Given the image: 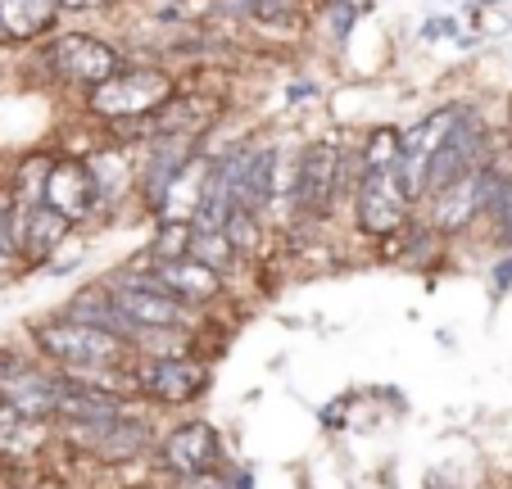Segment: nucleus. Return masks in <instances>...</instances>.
Masks as SVG:
<instances>
[{
	"label": "nucleus",
	"instance_id": "obj_1",
	"mask_svg": "<svg viewBox=\"0 0 512 489\" xmlns=\"http://www.w3.org/2000/svg\"><path fill=\"white\" fill-rule=\"evenodd\" d=\"M358 173V145H345L340 132H327L318 141L300 145L295 159V186H290L286 227H327L336 204L349 200Z\"/></svg>",
	"mask_w": 512,
	"mask_h": 489
},
{
	"label": "nucleus",
	"instance_id": "obj_2",
	"mask_svg": "<svg viewBox=\"0 0 512 489\" xmlns=\"http://www.w3.org/2000/svg\"><path fill=\"white\" fill-rule=\"evenodd\" d=\"M177 91V77L164 64L150 59H123V68L87 91V109L100 118L105 127H114L118 136H136V127L155 114L168 96Z\"/></svg>",
	"mask_w": 512,
	"mask_h": 489
},
{
	"label": "nucleus",
	"instance_id": "obj_3",
	"mask_svg": "<svg viewBox=\"0 0 512 489\" xmlns=\"http://www.w3.org/2000/svg\"><path fill=\"white\" fill-rule=\"evenodd\" d=\"M32 349H37L46 363L64 367V372H127L132 358L141 354V349H132L127 340L109 336V331H96V326H82L64 313L32 326Z\"/></svg>",
	"mask_w": 512,
	"mask_h": 489
},
{
	"label": "nucleus",
	"instance_id": "obj_4",
	"mask_svg": "<svg viewBox=\"0 0 512 489\" xmlns=\"http://www.w3.org/2000/svg\"><path fill=\"white\" fill-rule=\"evenodd\" d=\"M41 68H46L50 82L87 96L114 68H123V50H118L114 41L96 37V32H82V28L50 32V37L41 41Z\"/></svg>",
	"mask_w": 512,
	"mask_h": 489
},
{
	"label": "nucleus",
	"instance_id": "obj_5",
	"mask_svg": "<svg viewBox=\"0 0 512 489\" xmlns=\"http://www.w3.org/2000/svg\"><path fill=\"white\" fill-rule=\"evenodd\" d=\"M118 308L132 317L141 331H186L195 317L191 304L164 290V281L155 272L145 268V263H127V268H114L109 277H100Z\"/></svg>",
	"mask_w": 512,
	"mask_h": 489
},
{
	"label": "nucleus",
	"instance_id": "obj_6",
	"mask_svg": "<svg viewBox=\"0 0 512 489\" xmlns=\"http://www.w3.org/2000/svg\"><path fill=\"white\" fill-rule=\"evenodd\" d=\"M349 209H354L358 236L368 240H390L413 222L417 204L399 182V163L395 168H358L354 191H349Z\"/></svg>",
	"mask_w": 512,
	"mask_h": 489
},
{
	"label": "nucleus",
	"instance_id": "obj_7",
	"mask_svg": "<svg viewBox=\"0 0 512 489\" xmlns=\"http://www.w3.org/2000/svg\"><path fill=\"white\" fill-rule=\"evenodd\" d=\"M490 123H485V114L476 105H458V118L449 123V132L440 136V145L431 150V159H426V173H422V200L435 191H445L449 182H458V177H467L472 168H481L485 154H490Z\"/></svg>",
	"mask_w": 512,
	"mask_h": 489
},
{
	"label": "nucleus",
	"instance_id": "obj_8",
	"mask_svg": "<svg viewBox=\"0 0 512 489\" xmlns=\"http://www.w3.org/2000/svg\"><path fill=\"white\" fill-rule=\"evenodd\" d=\"M64 440L100 462H132L155 449L159 435L150 426V417L114 413V417H100V422H64Z\"/></svg>",
	"mask_w": 512,
	"mask_h": 489
},
{
	"label": "nucleus",
	"instance_id": "obj_9",
	"mask_svg": "<svg viewBox=\"0 0 512 489\" xmlns=\"http://www.w3.org/2000/svg\"><path fill=\"white\" fill-rule=\"evenodd\" d=\"M132 381L141 399H155V403H195L204 390H209V372H204L195 358L186 354H168V349H155V354H136L132 358Z\"/></svg>",
	"mask_w": 512,
	"mask_h": 489
},
{
	"label": "nucleus",
	"instance_id": "obj_10",
	"mask_svg": "<svg viewBox=\"0 0 512 489\" xmlns=\"http://www.w3.org/2000/svg\"><path fill=\"white\" fill-rule=\"evenodd\" d=\"M485 191H490V168H472L467 177H458V182H449L445 191H435V195H426L417 209L426 213V227L435 231L440 240H449V236H467V231L481 222V213H485Z\"/></svg>",
	"mask_w": 512,
	"mask_h": 489
},
{
	"label": "nucleus",
	"instance_id": "obj_11",
	"mask_svg": "<svg viewBox=\"0 0 512 489\" xmlns=\"http://www.w3.org/2000/svg\"><path fill=\"white\" fill-rule=\"evenodd\" d=\"M155 444H159V462H164L173 476H182V480L223 467V435H218V426L200 422V417H195V422L173 426V431L159 435Z\"/></svg>",
	"mask_w": 512,
	"mask_h": 489
},
{
	"label": "nucleus",
	"instance_id": "obj_12",
	"mask_svg": "<svg viewBox=\"0 0 512 489\" xmlns=\"http://www.w3.org/2000/svg\"><path fill=\"white\" fill-rule=\"evenodd\" d=\"M14 231H19V259L23 268H46L55 254L73 240V222L46 200L37 204H14Z\"/></svg>",
	"mask_w": 512,
	"mask_h": 489
},
{
	"label": "nucleus",
	"instance_id": "obj_13",
	"mask_svg": "<svg viewBox=\"0 0 512 489\" xmlns=\"http://www.w3.org/2000/svg\"><path fill=\"white\" fill-rule=\"evenodd\" d=\"M41 200L50 209H59L73 227L78 222H91L100 213V195H96V182H91V168L82 154H55L46 173V195Z\"/></svg>",
	"mask_w": 512,
	"mask_h": 489
},
{
	"label": "nucleus",
	"instance_id": "obj_14",
	"mask_svg": "<svg viewBox=\"0 0 512 489\" xmlns=\"http://www.w3.org/2000/svg\"><path fill=\"white\" fill-rule=\"evenodd\" d=\"M136 263H145V268L155 272L159 281H164V290H173L182 304H191V308H204V304H218L223 299V290H227V277L223 272H213V268H204V263H195V259H136Z\"/></svg>",
	"mask_w": 512,
	"mask_h": 489
},
{
	"label": "nucleus",
	"instance_id": "obj_15",
	"mask_svg": "<svg viewBox=\"0 0 512 489\" xmlns=\"http://www.w3.org/2000/svg\"><path fill=\"white\" fill-rule=\"evenodd\" d=\"M59 0H0V46H37L59 28Z\"/></svg>",
	"mask_w": 512,
	"mask_h": 489
},
{
	"label": "nucleus",
	"instance_id": "obj_16",
	"mask_svg": "<svg viewBox=\"0 0 512 489\" xmlns=\"http://www.w3.org/2000/svg\"><path fill=\"white\" fill-rule=\"evenodd\" d=\"M50 163H55V150H37V154H23L10 173H5V186H10L14 204H37L41 195H46Z\"/></svg>",
	"mask_w": 512,
	"mask_h": 489
},
{
	"label": "nucleus",
	"instance_id": "obj_17",
	"mask_svg": "<svg viewBox=\"0 0 512 489\" xmlns=\"http://www.w3.org/2000/svg\"><path fill=\"white\" fill-rule=\"evenodd\" d=\"M186 259H195V263H204V268H213V272H232L236 263H241V254L232 250V240H227V231H195L191 227V236H186Z\"/></svg>",
	"mask_w": 512,
	"mask_h": 489
},
{
	"label": "nucleus",
	"instance_id": "obj_18",
	"mask_svg": "<svg viewBox=\"0 0 512 489\" xmlns=\"http://www.w3.org/2000/svg\"><path fill=\"white\" fill-rule=\"evenodd\" d=\"M300 19H304V0H250L245 5V23H254V28L295 32Z\"/></svg>",
	"mask_w": 512,
	"mask_h": 489
},
{
	"label": "nucleus",
	"instance_id": "obj_19",
	"mask_svg": "<svg viewBox=\"0 0 512 489\" xmlns=\"http://www.w3.org/2000/svg\"><path fill=\"white\" fill-rule=\"evenodd\" d=\"M19 268L23 259H19V231H14V195L0 182V281L14 277Z\"/></svg>",
	"mask_w": 512,
	"mask_h": 489
},
{
	"label": "nucleus",
	"instance_id": "obj_20",
	"mask_svg": "<svg viewBox=\"0 0 512 489\" xmlns=\"http://www.w3.org/2000/svg\"><path fill=\"white\" fill-rule=\"evenodd\" d=\"M363 5H358V0H327V5H322V19H327V28H331V37L336 41H349V32H354V23L363 19Z\"/></svg>",
	"mask_w": 512,
	"mask_h": 489
},
{
	"label": "nucleus",
	"instance_id": "obj_21",
	"mask_svg": "<svg viewBox=\"0 0 512 489\" xmlns=\"http://www.w3.org/2000/svg\"><path fill=\"white\" fill-rule=\"evenodd\" d=\"M458 37V19L449 14H435V19L422 23V41H454Z\"/></svg>",
	"mask_w": 512,
	"mask_h": 489
},
{
	"label": "nucleus",
	"instance_id": "obj_22",
	"mask_svg": "<svg viewBox=\"0 0 512 489\" xmlns=\"http://www.w3.org/2000/svg\"><path fill=\"white\" fill-rule=\"evenodd\" d=\"M118 0H59V14H109Z\"/></svg>",
	"mask_w": 512,
	"mask_h": 489
},
{
	"label": "nucleus",
	"instance_id": "obj_23",
	"mask_svg": "<svg viewBox=\"0 0 512 489\" xmlns=\"http://www.w3.org/2000/svg\"><path fill=\"white\" fill-rule=\"evenodd\" d=\"M490 281H494V290H508L512 286V250H503L499 259H494V268H490Z\"/></svg>",
	"mask_w": 512,
	"mask_h": 489
},
{
	"label": "nucleus",
	"instance_id": "obj_24",
	"mask_svg": "<svg viewBox=\"0 0 512 489\" xmlns=\"http://www.w3.org/2000/svg\"><path fill=\"white\" fill-rule=\"evenodd\" d=\"M318 96V82H309V77H300V82H290L286 87V105H304V100Z\"/></svg>",
	"mask_w": 512,
	"mask_h": 489
},
{
	"label": "nucleus",
	"instance_id": "obj_25",
	"mask_svg": "<svg viewBox=\"0 0 512 489\" xmlns=\"http://www.w3.org/2000/svg\"><path fill=\"white\" fill-rule=\"evenodd\" d=\"M508 141H512V100H508Z\"/></svg>",
	"mask_w": 512,
	"mask_h": 489
}]
</instances>
